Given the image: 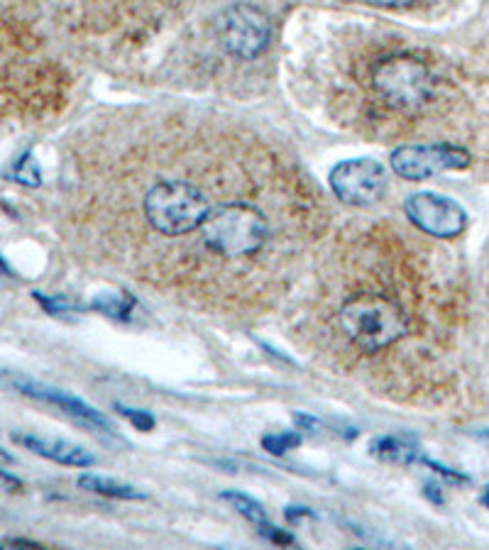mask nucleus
<instances>
[{
	"label": "nucleus",
	"instance_id": "1",
	"mask_svg": "<svg viewBox=\"0 0 489 550\" xmlns=\"http://www.w3.org/2000/svg\"><path fill=\"white\" fill-rule=\"evenodd\" d=\"M106 255L194 299L267 296L326 228L299 164L218 115L118 113L86 164Z\"/></svg>",
	"mask_w": 489,
	"mask_h": 550
},
{
	"label": "nucleus",
	"instance_id": "2",
	"mask_svg": "<svg viewBox=\"0 0 489 550\" xmlns=\"http://www.w3.org/2000/svg\"><path fill=\"white\" fill-rule=\"evenodd\" d=\"M333 81L340 118L379 140L411 135L448 98L436 62L399 37L365 40L345 52Z\"/></svg>",
	"mask_w": 489,
	"mask_h": 550
},
{
	"label": "nucleus",
	"instance_id": "3",
	"mask_svg": "<svg viewBox=\"0 0 489 550\" xmlns=\"http://www.w3.org/2000/svg\"><path fill=\"white\" fill-rule=\"evenodd\" d=\"M218 44L238 62H255L272 42V20L265 10L250 3H235L218 18Z\"/></svg>",
	"mask_w": 489,
	"mask_h": 550
},
{
	"label": "nucleus",
	"instance_id": "4",
	"mask_svg": "<svg viewBox=\"0 0 489 550\" xmlns=\"http://www.w3.org/2000/svg\"><path fill=\"white\" fill-rule=\"evenodd\" d=\"M467 164H470V152L450 142L404 145L392 154L394 172L409 181H423L448 169H465Z\"/></svg>",
	"mask_w": 489,
	"mask_h": 550
},
{
	"label": "nucleus",
	"instance_id": "5",
	"mask_svg": "<svg viewBox=\"0 0 489 550\" xmlns=\"http://www.w3.org/2000/svg\"><path fill=\"white\" fill-rule=\"evenodd\" d=\"M404 213L421 233L431 235V238L448 240L458 238L465 230L467 216L460 203L453 198L438 196V194H411L404 201Z\"/></svg>",
	"mask_w": 489,
	"mask_h": 550
},
{
	"label": "nucleus",
	"instance_id": "6",
	"mask_svg": "<svg viewBox=\"0 0 489 550\" xmlns=\"http://www.w3.org/2000/svg\"><path fill=\"white\" fill-rule=\"evenodd\" d=\"M331 189L350 206H372L387 191V174L375 159H348L331 172Z\"/></svg>",
	"mask_w": 489,
	"mask_h": 550
},
{
	"label": "nucleus",
	"instance_id": "7",
	"mask_svg": "<svg viewBox=\"0 0 489 550\" xmlns=\"http://www.w3.org/2000/svg\"><path fill=\"white\" fill-rule=\"evenodd\" d=\"M0 387L15 389V392L30 396V399L45 401V404L57 406L59 411H64L67 416L76 418V421L84 423L86 428H93V431L108 433V436H113L115 433L113 423L108 421L101 411L93 409V406L86 404V401L79 399V396L62 392V389L49 387V384H42V382H37V379L23 377V374H8V372H0Z\"/></svg>",
	"mask_w": 489,
	"mask_h": 550
},
{
	"label": "nucleus",
	"instance_id": "8",
	"mask_svg": "<svg viewBox=\"0 0 489 550\" xmlns=\"http://www.w3.org/2000/svg\"><path fill=\"white\" fill-rule=\"evenodd\" d=\"M13 440L23 445L25 450H30V453L40 455V458H47L52 462H59V465L91 467L93 462H96L91 450H86L84 445L71 443V440L35 436V433H15Z\"/></svg>",
	"mask_w": 489,
	"mask_h": 550
},
{
	"label": "nucleus",
	"instance_id": "9",
	"mask_svg": "<svg viewBox=\"0 0 489 550\" xmlns=\"http://www.w3.org/2000/svg\"><path fill=\"white\" fill-rule=\"evenodd\" d=\"M372 453L377 458L387 460V462H397V465H411V462L419 460L421 448L414 438L406 436H382L377 440H372Z\"/></svg>",
	"mask_w": 489,
	"mask_h": 550
},
{
	"label": "nucleus",
	"instance_id": "10",
	"mask_svg": "<svg viewBox=\"0 0 489 550\" xmlns=\"http://www.w3.org/2000/svg\"><path fill=\"white\" fill-rule=\"evenodd\" d=\"M79 487L89 489V492L103 494V497H115V499H145V494L140 489L133 487V484L115 482L111 477L101 475H81Z\"/></svg>",
	"mask_w": 489,
	"mask_h": 550
},
{
	"label": "nucleus",
	"instance_id": "11",
	"mask_svg": "<svg viewBox=\"0 0 489 550\" xmlns=\"http://www.w3.org/2000/svg\"><path fill=\"white\" fill-rule=\"evenodd\" d=\"M221 499H223V502H228L230 506H233V509H238L240 514L247 516V519H250V521H255L257 526L267 524L265 509H262V504L255 502V499L245 497V494H240V492H225Z\"/></svg>",
	"mask_w": 489,
	"mask_h": 550
},
{
	"label": "nucleus",
	"instance_id": "12",
	"mask_svg": "<svg viewBox=\"0 0 489 550\" xmlns=\"http://www.w3.org/2000/svg\"><path fill=\"white\" fill-rule=\"evenodd\" d=\"M8 179L20 181L25 186H40V169H37L35 159L30 157V152L23 154L18 162L13 164V169H8Z\"/></svg>",
	"mask_w": 489,
	"mask_h": 550
},
{
	"label": "nucleus",
	"instance_id": "13",
	"mask_svg": "<svg viewBox=\"0 0 489 550\" xmlns=\"http://www.w3.org/2000/svg\"><path fill=\"white\" fill-rule=\"evenodd\" d=\"M301 443L299 433H277V436H265V440H262V445H265V450H269V453L274 455H282L287 453V450L296 448V445Z\"/></svg>",
	"mask_w": 489,
	"mask_h": 550
},
{
	"label": "nucleus",
	"instance_id": "14",
	"mask_svg": "<svg viewBox=\"0 0 489 550\" xmlns=\"http://www.w3.org/2000/svg\"><path fill=\"white\" fill-rule=\"evenodd\" d=\"M348 3L370 5V8L392 10V13H406V10H416L423 0H348Z\"/></svg>",
	"mask_w": 489,
	"mask_h": 550
},
{
	"label": "nucleus",
	"instance_id": "15",
	"mask_svg": "<svg viewBox=\"0 0 489 550\" xmlns=\"http://www.w3.org/2000/svg\"><path fill=\"white\" fill-rule=\"evenodd\" d=\"M120 414L128 416L130 421H133L135 428H140V431H152L155 428V418H152L147 411H137V409H128V406H118Z\"/></svg>",
	"mask_w": 489,
	"mask_h": 550
},
{
	"label": "nucleus",
	"instance_id": "16",
	"mask_svg": "<svg viewBox=\"0 0 489 550\" xmlns=\"http://www.w3.org/2000/svg\"><path fill=\"white\" fill-rule=\"evenodd\" d=\"M260 533H262V536H267L272 543H277V546H291V543H294V536H291V533L279 531V528H274L272 524H269V521H267V524L260 526Z\"/></svg>",
	"mask_w": 489,
	"mask_h": 550
},
{
	"label": "nucleus",
	"instance_id": "17",
	"mask_svg": "<svg viewBox=\"0 0 489 550\" xmlns=\"http://www.w3.org/2000/svg\"><path fill=\"white\" fill-rule=\"evenodd\" d=\"M0 489H3V492H20V489H23V480L15 475H10L8 470H3V467H0Z\"/></svg>",
	"mask_w": 489,
	"mask_h": 550
},
{
	"label": "nucleus",
	"instance_id": "18",
	"mask_svg": "<svg viewBox=\"0 0 489 550\" xmlns=\"http://www.w3.org/2000/svg\"><path fill=\"white\" fill-rule=\"evenodd\" d=\"M0 548H42V546L35 541H27V538H0Z\"/></svg>",
	"mask_w": 489,
	"mask_h": 550
},
{
	"label": "nucleus",
	"instance_id": "19",
	"mask_svg": "<svg viewBox=\"0 0 489 550\" xmlns=\"http://www.w3.org/2000/svg\"><path fill=\"white\" fill-rule=\"evenodd\" d=\"M294 418H296V426L306 428V431H309V433H318V431H321V423H318L316 418H311V416H294Z\"/></svg>",
	"mask_w": 489,
	"mask_h": 550
},
{
	"label": "nucleus",
	"instance_id": "20",
	"mask_svg": "<svg viewBox=\"0 0 489 550\" xmlns=\"http://www.w3.org/2000/svg\"><path fill=\"white\" fill-rule=\"evenodd\" d=\"M0 462H8L10 465V462H13V455H8L3 448H0Z\"/></svg>",
	"mask_w": 489,
	"mask_h": 550
},
{
	"label": "nucleus",
	"instance_id": "21",
	"mask_svg": "<svg viewBox=\"0 0 489 550\" xmlns=\"http://www.w3.org/2000/svg\"><path fill=\"white\" fill-rule=\"evenodd\" d=\"M482 504H485L487 509H489V487L485 489V494H482Z\"/></svg>",
	"mask_w": 489,
	"mask_h": 550
},
{
	"label": "nucleus",
	"instance_id": "22",
	"mask_svg": "<svg viewBox=\"0 0 489 550\" xmlns=\"http://www.w3.org/2000/svg\"><path fill=\"white\" fill-rule=\"evenodd\" d=\"M482 438H487V440H489V431H487V433H482Z\"/></svg>",
	"mask_w": 489,
	"mask_h": 550
}]
</instances>
